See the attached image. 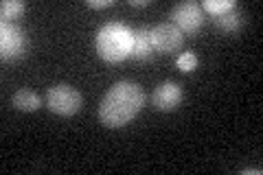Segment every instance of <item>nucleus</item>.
<instances>
[{
    "mask_svg": "<svg viewBox=\"0 0 263 175\" xmlns=\"http://www.w3.org/2000/svg\"><path fill=\"white\" fill-rule=\"evenodd\" d=\"M147 103L145 90L136 81H117L114 86L105 92V96L99 103V121L105 127H123L136 119V114L143 110Z\"/></svg>",
    "mask_w": 263,
    "mask_h": 175,
    "instance_id": "f257e3e1",
    "label": "nucleus"
},
{
    "mask_svg": "<svg viewBox=\"0 0 263 175\" xmlns=\"http://www.w3.org/2000/svg\"><path fill=\"white\" fill-rule=\"evenodd\" d=\"M97 55L110 64H119L132 55V31L121 22L103 24L95 40Z\"/></svg>",
    "mask_w": 263,
    "mask_h": 175,
    "instance_id": "f03ea898",
    "label": "nucleus"
},
{
    "mask_svg": "<svg viewBox=\"0 0 263 175\" xmlns=\"http://www.w3.org/2000/svg\"><path fill=\"white\" fill-rule=\"evenodd\" d=\"M46 107L60 116H75L84 107V96L70 83H55L46 90Z\"/></svg>",
    "mask_w": 263,
    "mask_h": 175,
    "instance_id": "7ed1b4c3",
    "label": "nucleus"
},
{
    "mask_svg": "<svg viewBox=\"0 0 263 175\" xmlns=\"http://www.w3.org/2000/svg\"><path fill=\"white\" fill-rule=\"evenodd\" d=\"M171 18L174 24L184 33V35H195L197 31L202 29L204 24V9L200 3L195 0H184V3H178L174 9H171Z\"/></svg>",
    "mask_w": 263,
    "mask_h": 175,
    "instance_id": "20e7f679",
    "label": "nucleus"
},
{
    "mask_svg": "<svg viewBox=\"0 0 263 175\" xmlns=\"http://www.w3.org/2000/svg\"><path fill=\"white\" fill-rule=\"evenodd\" d=\"M149 40H152L154 51H158L162 55H174L184 44V33L171 22H158L149 31Z\"/></svg>",
    "mask_w": 263,
    "mask_h": 175,
    "instance_id": "39448f33",
    "label": "nucleus"
},
{
    "mask_svg": "<svg viewBox=\"0 0 263 175\" xmlns=\"http://www.w3.org/2000/svg\"><path fill=\"white\" fill-rule=\"evenodd\" d=\"M0 51H3V60H13L29 51V37L24 31L13 27L9 22L0 24Z\"/></svg>",
    "mask_w": 263,
    "mask_h": 175,
    "instance_id": "423d86ee",
    "label": "nucleus"
},
{
    "mask_svg": "<svg viewBox=\"0 0 263 175\" xmlns=\"http://www.w3.org/2000/svg\"><path fill=\"white\" fill-rule=\"evenodd\" d=\"M182 99H184V92H182V88H180V83L162 81L154 88L152 105H154V110H158V112H174L176 107L182 103Z\"/></svg>",
    "mask_w": 263,
    "mask_h": 175,
    "instance_id": "0eeeda50",
    "label": "nucleus"
},
{
    "mask_svg": "<svg viewBox=\"0 0 263 175\" xmlns=\"http://www.w3.org/2000/svg\"><path fill=\"white\" fill-rule=\"evenodd\" d=\"M154 53V46H152V40H149V31L147 29H136L132 31V57L134 60H149Z\"/></svg>",
    "mask_w": 263,
    "mask_h": 175,
    "instance_id": "6e6552de",
    "label": "nucleus"
},
{
    "mask_svg": "<svg viewBox=\"0 0 263 175\" xmlns=\"http://www.w3.org/2000/svg\"><path fill=\"white\" fill-rule=\"evenodd\" d=\"M213 22L215 27L224 33H237L243 27V15L239 9H230L226 13H219V15H213Z\"/></svg>",
    "mask_w": 263,
    "mask_h": 175,
    "instance_id": "1a4fd4ad",
    "label": "nucleus"
},
{
    "mask_svg": "<svg viewBox=\"0 0 263 175\" xmlns=\"http://www.w3.org/2000/svg\"><path fill=\"white\" fill-rule=\"evenodd\" d=\"M40 105H42V99H40L37 92H33L29 88H22L13 94V107L20 112H35L40 110Z\"/></svg>",
    "mask_w": 263,
    "mask_h": 175,
    "instance_id": "9d476101",
    "label": "nucleus"
},
{
    "mask_svg": "<svg viewBox=\"0 0 263 175\" xmlns=\"http://www.w3.org/2000/svg\"><path fill=\"white\" fill-rule=\"evenodd\" d=\"M24 3H20V0H5L3 5H0V13H3V22H9L13 18H20V15L24 13Z\"/></svg>",
    "mask_w": 263,
    "mask_h": 175,
    "instance_id": "9b49d317",
    "label": "nucleus"
},
{
    "mask_svg": "<svg viewBox=\"0 0 263 175\" xmlns=\"http://www.w3.org/2000/svg\"><path fill=\"white\" fill-rule=\"evenodd\" d=\"M202 9L209 11L211 15H219V13H226L230 9H235V3L233 0H204Z\"/></svg>",
    "mask_w": 263,
    "mask_h": 175,
    "instance_id": "f8f14e48",
    "label": "nucleus"
},
{
    "mask_svg": "<svg viewBox=\"0 0 263 175\" xmlns=\"http://www.w3.org/2000/svg\"><path fill=\"white\" fill-rule=\"evenodd\" d=\"M195 66H197V57H195L193 51H186V53H182L178 57V68L182 72H193Z\"/></svg>",
    "mask_w": 263,
    "mask_h": 175,
    "instance_id": "ddd939ff",
    "label": "nucleus"
},
{
    "mask_svg": "<svg viewBox=\"0 0 263 175\" xmlns=\"http://www.w3.org/2000/svg\"><path fill=\"white\" fill-rule=\"evenodd\" d=\"M86 5L90 7V9H105V7L112 5V0H88Z\"/></svg>",
    "mask_w": 263,
    "mask_h": 175,
    "instance_id": "4468645a",
    "label": "nucleus"
},
{
    "mask_svg": "<svg viewBox=\"0 0 263 175\" xmlns=\"http://www.w3.org/2000/svg\"><path fill=\"white\" fill-rule=\"evenodd\" d=\"M149 3H152V0H129L132 7H147Z\"/></svg>",
    "mask_w": 263,
    "mask_h": 175,
    "instance_id": "2eb2a0df",
    "label": "nucleus"
}]
</instances>
